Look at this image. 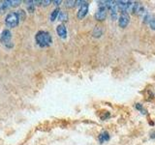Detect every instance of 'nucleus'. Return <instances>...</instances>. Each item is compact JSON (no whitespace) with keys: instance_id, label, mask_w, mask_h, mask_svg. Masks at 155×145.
Returning <instances> with one entry per match:
<instances>
[{"instance_id":"nucleus-1","label":"nucleus","mask_w":155,"mask_h":145,"mask_svg":"<svg viewBox=\"0 0 155 145\" xmlns=\"http://www.w3.org/2000/svg\"><path fill=\"white\" fill-rule=\"evenodd\" d=\"M35 41L39 47H48L52 44V38L47 31H39L35 36Z\"/></svg>"},{"instance_id":"nucleus-2","label":"nucleus","mask_w":155,"mask_h":145,"mask_svg":"<svg viewBox=\"0 0 155 145\" xmlns=\"http://www.w3.org/2000/svg\"><path fill=\"white\" fill-rule=\"evenodd\" d=\"M18 23H19V19L16 12L9 13L6 16V18H5V24L10 28L17 27L18 25Z\"/></svg>"},{"instance_id":"nucleus-3","label":"nucleus","mask_w":155,"mask_h":145,"mask_svg":"<svg viewBox=\"0 0 155 145\" xmlns=\"http://www.w3.org/2000/svg\"><path fill=\"white\" fill-rule=\"evenodd\" d=\"M99 8L97 10V12L95 13V18L98 21H103L107 18V12L108 9L106 7V1H101L99 2Z\"/></svg>"},{"instance_id":"nucleus-4","label":"nucleus","mask_w":155,"mask_h":145,"mask_svg":"<svg viewBox=\"0 0 155 145\" xmlns=\"http://www.w3.org/2000/svg\"><path fill=\"white\" fill-rule=\"evenodd\" d=\"M88 9H89V4L84 1L81 3V5L80 6V9H79V11H78V14H77V17L79 19H82L84 18L87 13H88Z\"/></svg>"},{"instance_id":"nucleus-5","label":"nucleus","mask_w":155,"mask_h":145,"mask_svg":"<svg viewBox=\"0 0 155 145\" xmlns=\"http://www.w3.org/2000/svg\"><path fill=\"white\" fill-rule=\"evenodd\" d=\"M129 22H130L129 14H127V13H121L119 18H118V25H119V27H121V28L127 27Z\"/></svg>"},{"instance_id":"nucleus-6","label":"nucleus","mask_w":155,"mask_h":145,"mask_svg":"<svg viewBox=\"0 0 155 145\" xmlns=\"http://www.w3.org/2000/svg\"><path fill=\"white\" fill-rule=\"evenodd\" d=\"M11 38H12L11 31L8 30V29H5V30L2 31L1 35H0V42L6 45V44L10 43V41H11Z\"/></svg>"},{"instance_id":"nucleus-7","label":"nucleus","mask_w":155,"mask_h":145,"mask_svg":"<svg viewBox=\"0 0 155 145\" xmlns=\"http://www.w3.org/2000/svg\"><path fill=\"white\" fill-rule=\"evenodd\" d=\"M56 33H57V35L62 39H65L67 37V29L64 24H59V25L56 27Z\"/></svg>"},{"instance_id":"nucleus-8","label":"nucleus","mask_w":155,"mask_h":145,"mask_svg":"<svg viewBox=\"0 0 155 145\" xmlns=\"http://www.w3.org/2000/svg\"><path fill=\"white\" fill-rule=\"evenodd\" d=\"M59 13H60L59 8H56V9L53 10V11L51 12V21H54L55 19L57 18V17H58V14H59Z\"/></svg>"},{"instance_id":"nucleus-9","label":"nucleus","mask_w":155,"mask_h":145,"mask_svg":"<svg viewBox=\"0 0 155 145\" xmlns=\"http://www.w3.org/2000/svg\"><path fill=\"white\" fill-rule=\"evenodd\" d=\"M58 19H59L60 21H68V14L66 13V12H62V11H60V13H59V14H58Z\"/></svg>"},{"instance_id":"nucleus-10","label":"nucleus","mask_w":155,"mask_h":145,"mask_svg":"<svg viewBox=\"0 0 155 145\" xmlns=\"http://www.w3.org/2000/svg\"><path fill=\"white\" fill-rule=\"evenodd\" d=\"M110 139V135L109 134L107 133V132H104V133H102L100 135H99V140H100V142H104V141H107V140H109Z\"/></svg>"},{"instance_id":"nucleus-11","label":"nucleus","mask_w":155,"mask_h":145,"mask_svg":"<svg viewBox=\"0 0 155 145\" xmlns=\"http://www.w3.org/2000/svg\"><path fill=\"white\" fill-rule=\"evenodd\" d=\"M17 14H18V18L19 19V22L21 21H23L24 19H25V17H26V14L25 12L23 11V10H18L17 12Z\"/></svg>"},{"instance_id":"nucleus-12","label":"nucleus","mask_w":155,"mask_h":145,"mask_svg":"<svg viewBox=\"0 0 155 145\" xmlns=\"http://www.w3.org/2000/svg\"><path fill=\"white\" fill-rule=\"evenodd\" d=\"M102 33H103V31H102L101 26H96L94 31H93V36L94 37H100L102 35Z\"/></svg>"},{"instance_id":"nucleus-13","label":"nucleus","mask_w":155,"mask_h":145,"mask_svg":"<svg viewBox=\"0 0 155 145\" xmlns=\"http://www.w3.org/2000/svg\"><path fill=\"white\" fill-rule=\"evenodd\" d=\"M76 5H77V1H75V0H68V1L65 2L66 8H74Z\"/></svg>"},{"instance_id":"nucleus-14","label":"nucleus","mask_w":155,"mask_h":145,"mask_svg":"<svg viewBox=\"0 0 155 145\" xmlns=\"http://www.w3.org/2000/svg\"><path fill=\"white\" fill-rule=\"evenodd\" d=\"M21 3V0H11V1H9V5H10V7H18L19 6Z\"/></svg>"},{"instance_id":"nucleus-15","label":"nucleus","mask_w":155,"mask_h":145,"mask_svg":"<svg viewBox=\"0 0 155 145\" xmlns=\"http://www.w3.org/2000/svg\"><path fill=\"white\" fill-rule=\"evenodd\" d=\"M149 26L151 29L155 30V17L151 18V21H150V22H149Z\"/></svg>"},{"instance_id":"nucleus-16","label":"nucleus","mask_w":155,"mask_h":145,"mask_svg":"<svg viewBox=\"0 0 155 145\" xmlns=\"http://www.w3.org/2000/svg\"><path fill=\"white\" fill-rule=\"evenodd\" d=\"M41 3H42L43 6L47 7V6H48L50 4H51V0H44V1H41Z\"/></svg>"},{"instance_id":"nucleus-17","label":"nucleus","mask_w":155,"mask_h":145,"mask_svg":"<svg viewBox=\"0 0 155 145\" xmlns=\"http://www.w3.org/2000/svg\"><path fill=\"white\" fill-rule=\"evenodd\" d=\"M52 3L54 4L55 6H58V5H60L62 3V1H61V0H59V1H58V0H54V1H52Z\"/></svg>"}]
</instances>
